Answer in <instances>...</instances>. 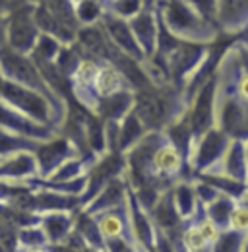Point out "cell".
<instances>
[{
	"mask_svg": "<svg viewBox=\"0 0 248 252\" xmlns=\"http://www.w3.org/2000/svg\"><path fill=\"white\" fill-rule=\"evenodd\" d=\"M190 97L171 82L134 90L132 111L146 130H165L188 109Z\"/></svg>",
	"mask_w": 248,
	"mask_h": 252,
	"instance_id": "obj_1",
	"label": "cell"
},
{
	"mask_svg": "<svg viewBox=\"0 0 248 252\" xmlns=\"http://www.w3.org/2000/svg\"><path fill=\"white\" fill-rule=\"evenodd\" d=\"M212 47L214 45L208 43L181 41L165 57H150V61H154L165 72L167 80L173 86H177L190 97V86L198 84V80L202 78V70H206V64L212 57Z\"/></svg>",
	"mask_w": 248,
	"mask_h": 252,
	"instance_id": "obj_2",
	"label": "cell"
},
{
	"mask_svg": "<svg viewBox=\"0 0 248 252\" xmlns=\"http://www.w3.org/2000/svg\"><path fill=\"white\" fill-rule=\"evenodd\" d=\"M154 4L159 22L183 41L214 45L221 35L216 24L204 20L186 0H154Z\"/></svg>",
	"mask_w": 248,
	"mask_h": 252,
	"instance_id": "obj_3",
	"label": "cell"
},
{
	"mask_svg": "<svg viewBox=\"0 0 248 252\" xmlns=\"http://www.w3.org/2000/svg\"><path fill=\"white\" fill-rule=\"evenodd\" d=\"M0 72H2V76L6 80H12L16 84H22V86H28L31 90H37L43 95H47L61 109H66V101H62L61 97H57L55 92L47 86V82L43 80L37 64L33 63V59H31L30 55L14 51L6 43L0 45Z\"/></svg>",
	"mask_w": 248,
	"mask_h": 252,
	"instance_id": "obj_4",
	"label": "cell"
},
{
	"mask_svg": "<svg viewBox=\"0 0 248 252\" xmlns=\"http://www.w3.org/2000/svg\"><path fill=\"white\" fill-rule=\"evenodd\" d=\"M217 103V74L212 72L198 80L196 90L190 95L188 103V123L192 136L198 138L212 126H216Z\"/></svg>",
	"mask_w": 248,
	"mask_h": 252,
	"instance_id": "obj_5",
	"label": "cell"
},
{
	"mask_svg": "<svg viewBox=\"0 0 248 252\" xmlns=\"http://www.w3.org/2000/svg\"><path fill=\"white\" fill-rule=\"evenodd\" d=\"M229 142H231V138L219 126H212L210 130H206L204 134L194 138L190 152H188V159H186L190 175L196 177L200 173L216 169L229 146Z\"/></svg>",
	"mask_w": 248,
	"mask_h": 252,
	"instance_id": "obj_6",
	"label": "cell"
},
{
	"mask_svg": "<svg viewBox=\"0 0 248 252\" xmlns=\"http://www.w3.org/2000/svg\"><path fill=\"white\" fill-rule=\"evenodd\" d=\"M216 126H219L229 138L248 140V113L247 105L235 92L217 88Z\"/></svg>",
	"mask_w": 248,
	"mask_h": 252,
	"instance_id": "obj_7",
	"label": "cell"
},
{
	"mask_svg": "<svg viewBox=\"0 0 248 252\" xmlns=\"http://www.w3.org/2000/svg\"><path fill=\"white\" fill-rule=\"evenodd\" d=\"M78 154H80L78 148L61 132L51 136V138H47V140H41L37 144V148L33 150V156H35V161H37L39 179H47L62 161H66L72 156H78Z\"/></svg>",
	"mask_w": 248,
	"mask_h": 252,
	"instance_id": "obj_8",
	"label": "cell"
},
{
	"mask_svg": "<svg viewBox=\"0 0 248 252\" xmlns=\"http://www.w3.org/2000/svg\"><path fill=\"white\" fill-rule=\"evenodd\" d=\"M126 206H128L130 235H132V241H134V245H136V251L154 252L157 227H155L150 212L140 206V202L136 200V196H134V192L130 190V187H128Z\"/></svg>",
	"mask_w": 248,
	"mask_h": 252,
	"instance_id": "obj_9",
	"label": "cell"
},
{
	"mask_svg": "<svg viewBox=\"0 0 248 252\" xmlns=\"http://www.w3.org/2000/svg\"><path fill=\"white\" fill-rule=\"evenodd\" d=\"M99 26L103 28V32L109 37V41H111L119 51H123L124 55L132 57V59L138 61V63H144V61H146V55H144V51L140 49V45H138L134 33L130 30L128 20H124L121 16H115L113 12L105 10L103 16H101V20H99Z\"/></svg>",
	"mask_w": 248,
	"mask_h": 252,
	"instance_id": "obj_10",
	"label": "cell"
},
{
	"mask_svg": "<svg viewBox=\"0 0 248 252\" xmlns=\"http://www.w3.org/2000/svg\"><path fill=\"white\" fill-rule=\"evenodd\" d=\"M128 24L146 59L154 57L155 47H157V32H159V18H157L154 0L144 4L142 10L128 20Z\"/></svg>",
	"mask_w": 248,
	"mask_h": 252,
	"instance_id": "obj_11",
	"label": "cell"
},
{
	"mask_svg": "<svg viewBox=\"0 0 248 252\" xmlns=\"http://www.w3.org/2000/svg\"><path fill=\"white\" fill-rule=\"evenodd\" d=\"M33 179H39V171L31 150H20L0 158V181H33Z\"/></svg>",
	"mask_w": 248,
	"mask_h": 252,
	"instance_id": "obj_12",
	"label": "cell"
},
{
	"mask_svg": "<svg viewBox=\"0 0 248 252\" xmlns=\"http://www.w3.org/2000/svg\"><path fill=\"white\" fill-rule=\"evenodd\" d=\"M126 198H128V183H126V179L124 177H115L99 190L88 204H84L82 210H86L88 214L95 216L99 212L124 206Z\"/></svg>",
	"mask_w": 248,
	"mask_h": 252,
	"instance_id": "obj_13",
	"label": "cell"
},
{
	"mask_svg": "<svg viewBox=\"0 0 248 252\" xmlns=\"http://www.w3.org/2000/svg\"><path fill=\"white\" fill-rule=\"evenodd\" d=\"M212 171H219L235 181L247 183L248 185V163H247V140L241 138H231L225 154L221 161L217 163L216 169Z\"/></svg>",
	"mask_w": 248,
	"mask_h": 252,
	"instance_id": "obj_14",
	"label": "cell"
},
{
	"mask_svg": "<svg viewBox=\"0 0 248 252\" xmlns=\"http://www.w3.org/2000/svg\"><path fill=\"white\" fill-rule=\"evenodd\" d=\"M248 24V0H217V28L225 35L243 33Z\"/></svg>",
	"mask_w": 248,
	"mask_h": 252,
	"instance_id": "obj_15",
	"label": "cell"
},
{
	"mask_svg": "<svg viewBox=\"0 0 248 252\" xmlns=\"http://www.w3.org/2000/svg\"><path fill=\"white\" fill-rule=\"evenodd\" d=\"M76 210H53V212H45L39 216V225L49 241V247L62 243L68 237V233L74 229Z\"/></svg>",
	"mask_w": 248,
	"mask_h": 252,
	"instance_id": "obj_16",
	"label": "cell"
},
{
	"mask_svg": "<svg viewBox=\"0 0 248 252\" xmlns=\"http://www.w3.org/2000/svg\"><path fill=\"white\" fill-rule=\"evenodd\" d=\"M134 107V90L126 88L117 94H111L107 97H101L93 109L97 117L103 121H121L126 113H130Z\"/></svg>",
	"mask_w": 248,
	"mask_h": 252,
	"instance_id": "obj_17",
	"label": "cell"
},
{
	"mask_svg": "<svg viewBox=\"0 0 248 252\" xmlns=\"http://www.w3.org/2000/svg\"><path fill=\"white\" fill-rule=\"evenodd\" d=\"M93 218L99 225V231H101L103 239H113V237H128V239H132L130 221H128V206L126 204L119 206V208H113V210L99 212Z\"/></svg>",
	"mask_w": 248,
	"mask_h": 252,
	"instance_id": "obj_18",
	"label": "cell"
},
{
	"mask_svg": "<svg viewBox=\"0 0 248 252\" xmlns=\"http://www.w3.org/2000/svg\"><path fill=\"white\" fill-rule=\"evenodd\" d=\"M126 88H132V86L126 80V76L121 72V68H117L113 63H99L95 80H93V92L99 99L111 94H117V92L126 90Z\"/></svg>",
	"mask_w": 248,
	"mask_h": 252,
	"instance_id": "obj_19",
	"label": "cell"
},
{
	"mask_svg": "<svg viewBox=\"0 0 248 252\" xmlns=\"http://www.w3.org/2000/svg\"><path fill=\"white\" fill-rule=\"evenodd\" d=\"M33 20H35V26L41 33H47V35H53L57 37L61 43H74L76 39V32L68 26H64L59 18H55L39 0L35 2L33 6Z\"/></svg>",
	"mask_w": 248,
	"mask_h": 252,
	"instance_id": "obj_20",
	"label": "cell"
},
{
	"mask_svg": "<svg viewBox=\"0 0 248 252\" xmlns=\"http://www.w3.org/2000/svg\"><path fill=\"white\" fill-rule=\"evenodd\" d=\"M171 192H173V202H175V208H177L179 216L185 221L192 220L196 216V212L200 210V202L196 198L192 179H181V181H177L171 187Z\"/></svg>",
	"mask_w": 248,
	"mask_h": 252,
	"instance_id": "obj_21",
	"label": "cell"
},
{
	"mask_svg": "<svg viewBox=\"0 0 248 252\" xmlns=\"http://www.w3.org/2000/svg\"><path fill=\"white\" fill-rule=\"evenodd\" d=\"M74 227L80 231V235L88 243L90 251H105V239H103V235L99 231V225H97V221L92 214L78 208L76 214H74Z\"/></svg>",
	"mask_w": 248,
	"mask_h": 252,
	"instance_id": "obj_22",
	"label": "cell"
},
{
	"mask_svg": "<svg viewBox=\"0 0 248 252\" xmlns=\"http://www.w3.org/2000/svg\"><path fill=\"white\" fill-rule=\"evenodd\" d=\"M146 126L140 123V119L136 117L134 111L126 113L123 119L119 121V142H117V150L124 154L128 148H132L144 134H146Z\"/></svg>",
	"mask_w": 248,
	"mask_h": 252,
	"instance_id": "obj_23",
	"label": "cell"
},
{
	"mask_svg": "<svg viewBox=\"0 0 248 252\" xmlns=\"http://www.w3.org/2000/svg\"><path fill=\"white\" fill-rule=\"evenodd\" d=\"M237 200L229 194H219L214 202H210L208 206H204V212L210 220L216 223L219 229H227L229 227V218H231V212L235 208Z\"/></svg>",
	"mask_w": 248,
	"mask_h": 252,
	"instance_id": "obj_24",
	"label": "cell"
},
{
	"mask_svg": "<svg viewBox=\"0 0 248 252\" xmlns=\"http://www.w3.org/2000/svg\"><path fill=\"white\" fill-rule=\"evenodd\" d=\"M196 177L208 181V183L214 185L221 194H229V196H233L235 200H239L248 187L247 183L235 181V179H231V177H227V175H223V173H219V171H206V173H200V175H196Z\"/></svg>",
	"mask_w": 248,
	"mask_h": 252,
	"instance_id": "obj_25",
	"label": "cell"
},
{
	"mask_svg": "<svg viewBox=\"0 0 248 252\" xmlns=\"http://www.w3.org/2000/svg\"><path fill=\"white\" fill-rule=\"evenodd\" d=\"M39 142L41 140H33L30 136L0 128V158H4L8 154H14V152H20V150H31L33 152Z\"/></svg>",
	"mask_w": 248,
	"mask_h": 252,
	"instance_id": "obj_26",
	"label": "cell"
},
{
	"mask_svg": "<svg viewBox=\"0 0 248 252\" xmlns=\"http://www.w3.org/2000/svg\"><path fill=\"white\" fill-rule=\"evenodd\" d=\"M181 251H186V252L210 251L208 241L204 239V235L200 233L198 225L192 220L185 221V225H183V231H181Z\"/></svg>",
	"mask_w": 248,
	"mask_h": 252,
	"instance_id": "obj_27",
	"label": "cell"
},
{
	"mask_svg": "<svg viewBox=\"0 0 248 252\" xmlns=\"http://www.w3.org/2000/svg\"><path fill=\"white\" fill-rule=\"evenodd\" d=\"M245 239H247V233L243 231H237V229H221L219 235H217L216 243L212 247L214 252H243L245 249Z\"/></svg>",
	"mask_w": 248,
	"mask_h": 252,
	"instance_id": "obj_28",
	"label": "cell"
},
{
	"mask_svg": "<svg viewBox=\"0 0 248 252\" xmlns=\"http://www.w3.org/2000/svg\"><path fill=\"white\" fill-rule=\"evenodd\" d=\"M74 12H76V20L80 26L97 24L105 12V4L103 0H78L74 4Z\"/></svg>",
	"mask_w": 248,
	"mask_h": 252,
	"instance_id": "obj_29",
	"label": "cell"
},
{
	"mask_svg": "<svg viewBox=\"0 0 248 252\" xmlns=\"http://www.w3.org/2000/svg\"><path fill=\"white\" fill-rule=\"evenodd\" d=\"M61 41L53 35H47V33H39L33 49H31L30 57L31 59H39V61H55V57L59 55L61 51Z\"/></svg>",
	"mask_w": 248,
	"mask_h": 252,
	"instance_id": "obj_30",
	"label": "cell"
},
{
	"mask_svg": "<svg viewBox=\"0 0 248 252\" xmlns=\"http://www.w3.org/2000/svg\"><path fill=\"white\" fill-rule=\"evenodd\" d=\"M18 243L24 245L26 249H45V247H49V241H47L39 223L22 227L18 231Z\"/></svg>",
	"mask_w": 248,
	"mask_h": 252,
	"instance_id": "obj_31",
	"label": "cell"
},
{
	"mask_svg": "<svg viewBox=\"0 0 248 252\" xmlns=\"http://www.w3.org/2000/svg\"><path fill=\"white\" fill-rule=\"evenodd\" d=\"M103 4H105V10L113 12L115 16H121L124 20H130L148 2L146 0H103Z\"/></svg>",
	"mask_w": 248,
	"mask_h": 252,
	"instance_id": "obj_32",
	"label": "cell"
},
{
	"mask_svg": "<svg viewBox=\"0 0 248 252\" xmlns=\"http://www.w3.org/2000/svg\"><path fill=\"white\" fill-rule=\"evenodd\" d=\"M192 185H194L196 198H198V202H200L202 206H208L210 202H214L217 196L221 194L214 185H210L208 181H204V179H200V177H192Z\"/></svg>",
	"mask_w": 248,
	"mask_h": 252,
	"instance_id": "obj_33",
	"label": "cell"
},
{
	"mask_svg": "<svg viewBox=\"0 0 248 252\" xmlns=\"http://www.w3.org/2000/svg\"><path fill=\"white\" fill-rule=\"evenodd\" d=\"M229 227L231 229H237V231H243L248 233V206L243 202H237L233 212H231V218H229Z\"/></svg>",
	"mask_w": 248,
	"mask_h": 252,
	"instance_id": "obj_34",
	"label": "cell"
},
{
	"mask_svg": "<svg viewBox=\"0 0 248 252\" xmlns=\"http://www.w3.org/2000/svg\"><path fill=\"white\" fill-rule=\"evenodd\" d=\"M204 20L217 26V0H186Z\"/></svg>",
	"mask_w": 248,
	"mask_h": 252,
	"instance_id": "obj_35",
	"label": "cell"
},
{
	"mask_svg": "<svg viewBox=\"0 0 248 252\" xmlns=\"http://www.w3.org/2000/svg\"><path fill=\"white\" fill-rule=\"evenodd\" d=\"M105 251L130 252V251H136V245L128 237H113V239H105Z\"/></svg>",
	"mask_w": 248,
	"mask_h": 252,
	"instance_id": "obj_36",
	"label": "cell"
},
{
	"mask_svg": "<svg viewBox=\"0 0 248 252\" xmlns=\"http://www.w3.org/2000/svg\"><path fill=\"white\" fill-rule=\"evenodd\" d=\"M6 43V10L0 4V45Z\"/></svg>",
	"mask_w": 248,
	"mask_h": 252,
	"instance_id": "obj_37",
	"label": "cell"
},
{
	"mask_svg": "<svg viewBox=\"0 0 248 252\" xmlns=\"http://www.w3.org/2000/svg\"><path fill=\"white\" fill-rule=\"evenodd\" d=\"M243 33H245V39H243V41H245V43L248 45V24H247V28L243 30Z\"/></svg>",
	"mask_w": 248,
	"mask_h": 252,
	"instance_id": "obj_38",
	"label": "cell"
},
{
	"mask_svg": "<svg viewBox=\"0 0 248 252\" xmlns=\"http://www.w3.org/2000/svg\"><path fill=\"white\" fill-rule=\"evenodd\" d=\"M243 252H248V233H247V239H245V249H243Z\"/></svg>",
	"mask_w": 248,
	"mask_h": 252,
	"instance_id": "obj_39",
	"label": "cell"
},
{
	"mask_svg": "<svg viewBox=\"0 0 248 252\" xmlns=\"http://www.w3.org/2000/svg\"><path fill=\"white\" fill-rule=\"evenodd\" d=\"M247 163H248V140H247Z\"/></svg>",
	"mask_w": 248,
	"mask_h": 252,
	"instance_id": "obj_40",
	"label": "cell"
},
{
	"mask_svg": "<svg viewBox=\"0 0 248 252\" xmlns=\"http://www.w3.org/2000/svg\"><path fill=\"white\" fill-rule=\"evenodd\" d=\"M2 80H4V76H2V72H0V84H2Z\"/></svg>",
	"mask_w": 248,
	"mask_h": 252,
	"instance_id": "obj_41",
	"label": "cell"
},
{
	"mask_svg": "<svg viewBox=\"0 0 248 252\" xmlns=\"http://www.w3.org/2000/svg\"><path fill=\"white\" fill-rule=\"evenodd\" d=\"M72 2H74V4H76V2H78V0H72Z\"/></svg>",
	"mask_w": 248,
	"mask_h": 252,
	"instance_id": "obj_42",
	"label": "cell"
},
{
	"mask_svg": "<svg viewBox=\"0 0 248 252\" xmlns=\"http://www.w3.org/2000/svg\"><path fill=\"white\" fill-rule=\"evenodd\" d=\"M146 2H152V0H146Z\"/></svg>",
	"mask_w": 248,
	"mask_h": 252,
	"instance_id": "obj_43",
	"label": "cell"
},
{
	"mask_svg": "<svg viewBox=\"0 0 248 252\" xmlns=\"http://www.w3.org/2000/svg\"><path fill=\"white\" fill-rule=\"evenodd\" d=\"M0 4H2V0H0Z\"/></svg>",
	"mask_w": 248,
	"mask_h": 252,
	"instance_id": "obj_44",
	"label": "cell"
}]
</instances>
